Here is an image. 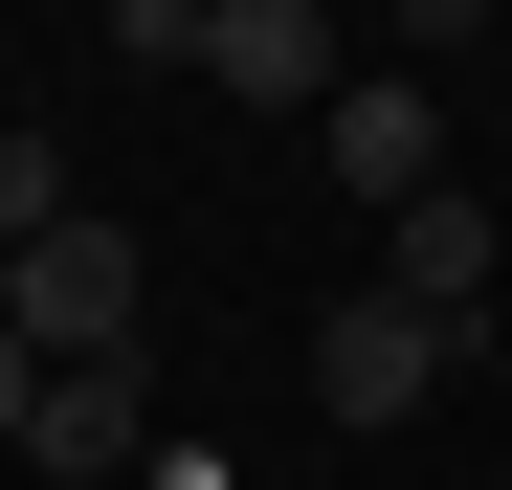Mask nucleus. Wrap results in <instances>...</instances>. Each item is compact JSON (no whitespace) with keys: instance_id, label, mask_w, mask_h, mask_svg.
I'll return each instance as SVG.
<instances>
[{"instance_id":"nucleus-1","label":"nucleus","mask_w":512,"mask_h":490,"mask_svg":"<svg viewBox=\"0 0 512 490\" xmlns=\"http://www.w3.org/2000/svg\"><path fill=\"white\" fill-rule=\"evenodd\" d=\"M0 335H23L45 379H112V357H134V245H112V223H45L23 268H0Z\"/></svg>"},{"instance_id":"nucleus-2","label":"nucleus","mask_w":512,"mask_h":490,"mask_svg":"<svg viewBox=\"0 0 512 490\" xmlns=\"http://www.w3.org/2000/svg\"><path fill=\"white\" fill-rule=\"evenodd\" d=\"M312 401H334V424H423V401H446V312L334 290V312H312Z\"/></svg>"},{"instance_id":"nucleus-3","label":"nucleus","mask_w":512,"mask_h":490,"mask_svg":"<svg viewBox=\"0 0 512 490\" xmlns=\"http://www.w3.org/2000/svg\"><path fill=\"white\" fill-rule=\"evenodd\" d=\"M312 134H334V179H357L379 223H401V201H446V90H423V67H357Z\"/></svg>"},{"instance_id":"nucleus-4","label":"nucleus","mask_w":512,"mask_h":490,"mask_svg":"<svg viewBox=\"0 0 512 490\" xmlns=\"http://www.w3.org/2000/svg\"><path fill=\"white\" fill-rule=\"evenodd\" d=\"M201 90H245V112H334L357 67H334L312 0H223V23H201Z\"/></svg>"},{"instance_id":"nucleus-5","label":"nucleus","mask_w":512,"mask_h":490,"mask_svg":"<svg viewBox=\"0 0 512 490\" xmlns=\"http://www.w3.org/2000/svg\"><path fill=\"white\" fill-rule=\"evenodd\" d=\"M379 290L468 335V312H490V201H468V179H446V201H401V223H379Z\"/></svg>"},{"instance_id":"nucleus-6","label":"nucleus","mask_w":512,"mask_h":490,"mask_svg":"<svg viewBox=\"0 0 512 490\" xmlns=\"http://www.w3.org/2000/svg\"><path fill=\"white\" fill-rule=\"evenodd\" d=\"M23 468H134V357H112V379H45V424H23Z\"/></svg>"},{"instance_id":"nucleus-7","label":"nucleus","mask_w":512,"mask_h":490,"mask_svg":"<svg viewBox=\"0 0 512 490\" xmlns=\"http://www.w3.org/2000/svg\"><path fill=\"white\" fill-rule=\"evenodd\" d=\"M45 223H90V201H67V134L0 112V245H45Z\"/></svg>"},{"instance_id":"nucleus-8","label":"nucleus","mask_w":512,"mask_h":490,"mask_svg":"<svg viewBox=\"0 0 512 490\" xmlns=\"http://www.w3.org/2000/svg\"><path fill=\"white\" fill-rule=\"evenodd\" d=\"M23 424H45V357H23V335H0V446H23Z\"/></svg>"},{"instance_id":"nucleus-9","label":"nucleus","mask_w":512,"mask_h":490,"mask_svg":"<svg viewBox=\"0 0 512 490\" xmlns=\"http://www.w3.org/2000/svg\"><path fill=\"white\" fill-rule=\"evenodd\" d=\"M0 268H23V245H0Z\"/></svg>"}]
</instances>
